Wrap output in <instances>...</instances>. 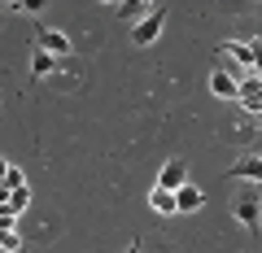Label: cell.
Segmentation results:
<instances>
[{
  "instance_id": "obj_1",
  "label": "cell",
  "mask_w": 262,
  "mask_h": 253,
  "mask_svg": "<svg viewBox=\"0 0 262 253\" xmlns=\"http://www.w3.org/2000/svg\"><path fill=\"white\" fill-rule=\"evenodd\" d=\"M35 48H44V53H53V57H70V53H75L70 35L57 31V27H44V22L35 27Z\"/></svg>"
},
{
  "instance_id": "obj_2",
  "label": "cell",
  "mask_w": 262,
  "mask_h": 253,
  "mask_svg": "<svg viewBox=\"0 0 262 253\" xmlns=\"http://www.w3.org/2000/svg\"><path fill=\"white\" fill-rule=\"evenodd\" d=\"M232 214H236V223L241 227H262V197L258 192H241V197L232 201Z\"/></svg>"
},
{
  "instance_id": "obj_3",
  "label": "cell",
  "mask_w": 262,
  "mask_h": 253,
  "mask_svg": "<svg viewBox=\"0 0 262 253\" xmlns=\"http://www.w3.org/2000/svg\"><path fill=\"white\" fill-rule=\"evenodd\" d=\"M162 27H166V9H162V5H153V13L144 22H136V27H131V39H136V44L140 48H149L153 39L162 35Z\"/></svg>"
},
{
  "instance_id": "obj_4",
  "label": "cell",
  "mask_w": 262,
  "mask_h": 253,
  "mask_svg": "<svg viewBox=\"0 0 262 253\" xmlns=\"http://www.w3.org/2000/svg\"><path fill=\"white\" fill-rule=\"evenodd\" d=\"M184 183H188V162L184 157H166V166L158 170V183H153V188H162V192H179Z\"/></svg>"
},
{
  "instance_id": "obj_5",
  "label": "cell",
  "mask_w": 262,
  "mask_h": 253,
  "mask_svg": "<svg viewBox=\"0 0 262 253\" xmlns=\"http://www.w3.org/2000/svg\"><path fill=\"white\" fill-rule=\"evenodd\" d=\"M210 92H214L219 101H241V79L214 66V70H210Z\"/></svg>"
},
{
  "instance_id": "obj_6",
  "label": "cell",
  "mask_w": 262,
  "mask_h": 253,
  "mask_svg": "<svg viewBox=\"0 0 262 253\" xmlns=\"http://www.w3.org/2000/svg\"><path fill=\"white\" fill-rule=\"evenodd\" d=\"M241 109H249V113H262V79L258 75H245L241 79Z\"/></svg>"
},
{
  "instance_id": "obj_7",
  "label": "cell",
  "mask_w": 262,
  "mask_h": 253,
  "mask_svg": "<svg viewBox=\"0 0 262 253\" xmlns=\"http://www.w3.org/2000/svg\"><path fill=\"white\" fill-rule=\"evenodd\" d=\"M227 179H245V183H262V157H241V162H232Z\"/></svg>"
},
{
  "instance_id": "obj_8",
  "label": "cell",
  "mask_w": 262,
  "mask_h": 253,
  "mask_svg": "<svg viewBox=\"0 0 262 253\" xmlns=\"http://www.w3.org/2000/svg\"><path fill=\"white\" fill-rule=\"evenodd\" d=\"M175 201H179V214H196V210L206 205V192H201L196 183H184V188L175 192Z\"/></svg>"
},
{
  "instance_id": "obj_9",
  "label": "cell",
  "mask_w": 262,
  "mask_h": 253,
  "mask_svg": "<svg viewBox=\"0 0 262 253\" xmlns=\"http://www.w3.org/2000/svg\"><path fill=\"white\" fill-rule=\"evenodd\" d=\"M223 53H232V61H241L245 75H253V48H249V39H227Z\"/></svg>"
},
{
  "instance_id": "obj_10",
  "label": "cell",
  "mask_w": 262,
  "mask_h": 253,
  "mask_svg": "<svg viewBox=\"0 0 262 253\" xmlns=\"http://www.w3.org/2000/svg\"><path fill=\"white\" fill-rule=\"evenodd\" d=\"M149 210H153V214H179V201H175V192L153 188V192H149Z\"/></svg>"
},
{
  "instance_id": "obj_11",
  "label": "cell",
  "mask_w": 262,
  "mask_h": 253,
  "mask_svg": "<svg viewBox=\"0 0 262 253\" xmlns=\"http://www.w3.org/2000/svg\"><path fill=\"white\" fill-rule=\"evenodd\" d=\"M53 70H57V57L44 53V48H35V53H31V75L44 79V75H53Z\"/></svg>"
},
{
  "instance_id": "obj_12",
  "label": "cell",
  "mask_w": 262,
  "mask_h": 253,
  "mask_svg": "<svg viewBox=\"0 0 262 253\" xmlns=\"http://www.w3.org/2000/svg\"><path fill=\"white\" fill-rule=\"evenodd\" d=\"M118 13H122V18H131V22H144L153 9L144 5V0H127V5H118Z\"/></svg>"
},
{
  "instance_id": "obj_13",
  "label": "cell",
  "mask_w": 262,
  "mask_h": 253,
  "mask_svg": "<svg viewBox=\"0 0 262 253\" xmlns=\"http://www.w3.org/2000/svg\"><path fill=\"white\" fill-rule=\"evenodd\" d=\"M0 249H5V253H18V249H22V236L13 232V223L0 227Z\"/></svg>"
},
{
  "instance_id": "obj_14",
  "label": "cell",
  "mask_w": 262,
  "mask_h": 253,
  "mask_svg": "<svg viewBox=\"0 0 262 253\" xmlns=\"http://www.w3.org/2000/svg\"><path fill=\"white\" fill-rule=\"evenodd\" d=\"M27 205H31V192H27V188H18V192L9 197V210H13V214H22Z\"/></svg>"
},
{
  "instance_id": "obj_15",
  "label": "cell",
  "mask_w": 262,
  "mask_h": 253,
  "mask_svg": "<svg viewBox=\"0 0 262 253\" xmlns=\"http://www.w3.org/2000/svg\"><path fill=\"white\" fill-rule=\"evenodd\" d=\"M5 188H9V192H18V188H27V175H22L18 166H9V179H5Z\"/></svg>"
},
{
  "instance_id": "obj_16",
  "label": "cell",
  "mask_w": 262,
  "mask_h": 253,
  "mask_svg": "<svg viewBox=\"0 0 262 253\" xmlns=\"http://www.w3.org/2000/svg\"><path fill=\"white\" fill-rule=\"evenodd\" d=\"M249 48H253V75L262 79V39H249Z\"/></svg>"
},
{
  "instance_id": "obj_17",
  "label": "cell",
  "mask_w": 262,
  "mask_h": 253,
  "mask_svg": "<svg viewBox=\"0 0 262 253\" xmlns=\"http://www.w3.org/2000/svg\"><path fill=\"white\" fill-rule=\"evenodd\" d=\"M5 179H9V157H0V188H5Z\"/></svg>"
}]
</instances>
